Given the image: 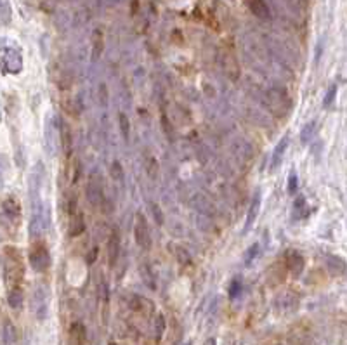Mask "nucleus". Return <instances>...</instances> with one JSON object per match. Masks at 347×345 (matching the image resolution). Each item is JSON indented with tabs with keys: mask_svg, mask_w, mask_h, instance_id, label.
Segmentation results:
<instances>
[{
	"mask_svg": "<svg viewBox=\"0 0 347 345\" xmlns=\"http://www.w3.org/2000/svg\"><path fill=\"white\" fill-rule=\"evenodd\" d=\"M109 345H117V343H109Z\"/></svg>",
	"mask_w": 347,
	"mask_h": 345,
	"instance_id": "39",
	"label": "nucleus"
},
{
	"mask_svg": "<svg viewBox=\"0 0 347 345\" xmlns=\"http://www.w3.org/2000/svg\"><path fill=\"white\" fill-rule=\"evenodd\" d=\"M219 63H221V68L227 78L229 80L240 78V63H238V57L235 56V52H231L229 49H222Z\"/></svg>",
	"mask_w": 347,
	"mask_h": 345,
	"instance_id": "6",
	"label": "nucleus"
},
{
	"mask_svg": "<svg viewBox=\"0 0 347 345\" xmlns=\"http://www.w3.org/2000/svg\"><path fill=\"white\" fill-rule=\"evenodd\" d=\"M155 323H157L155 324V333H157V340H160L163 335V331H165V319H163L162 314H158L157 319H155Z\"/></svg>",
	"mask_w": 347,
	"mask_h": 345,
	"instance_id": "34",
	"label": "nucleus"
},
{
	"mask_svg": "<svg viewBox=\"0 0 347 345\" xmlns=\"http://www.w3.org/2000/svg\"><path fill=\"white\" fill-rule=\"evenodd\" d=\"M57 134H59V140H61V148L65 151L66 156L71 154V146H73V135H71V129L70 125L66 124L65 120L57 118Z\"/></svg>",
	"mask_w": 347,
	"mask_h": 345,
	"instance_id": "10",
	"label": "nucleus"
},
{
	"mask_svg": "<svg viewBox=\"0 0 347 345\" xmlns=\"http://www.w3.org/2000/svg\"><path fill=\"white\" fill-rule=\"evenodd\" d=\"M286 148H288V135H283L280 143L276 144L275 151H273V156H271V170H276L278 167L281 165L283 156H285V153H286Z\"/></svg>",
	"mask_w": 347,
	"mask_h": 345,
	"instance_id": "15",
	"label": "nucleus"
},
{
	"mask_svg": "<svg viewBox=\"0 0 347 345\" xmlns=\"http://www.w3.org/2000/svg\"><path fill=\"white\" fill-rule=\"evenodd\" d=\"M2 212H4V215L12 222H17L21 219V207H20V203H17V199H14V198L4 199L2 201Z\"/></svg>",
	"mask_w": 347,
	"mask_h": 345,
	"instance_id": "14",
	"label": "nucleus"
},
{
	"mask_svg": "<svg viewBox=\"0 0 347 345\" xmlns=\"http://www.w3.org/2000/svg\"><path fill=\"white\" fill-rule=\"evenodd\" d=\"M316 130H318V121H316V120H313V121H309V124H305V125L302 127V130H300V143H302V144H307L309 140H311V139L314 137Z\"/></svg>",
	"mask_w": 347,
	"mask_h": 345,
	"instance_id": "24",
	"label": "nucleus"
},
{
	"mask_svg": "<svg viewBox=\"0 0 347 345\" xmlns=\"http://www.w3.org/2000/svg\"><path fill=\"white\" fill-rule=\"evenodd\" d=\"M12 19V7L11 0H0V21L4 25H9Z\"/></svg>",
	"mask_w": 347,
	"mask_h": 345,
	"instance_id": "27",
	"label": "nucleus"
},
{
	"mask_svg": "<svg viewBox=\"0 0 347 345\" xmlns=\"http://www.w3.org/2000/svg\"><path fill=\"white\" fill-rule=\"evenodd\" d=\"M257 253H259V245L255 243L248 250H246V253H245V266L252 264V262L255 260V257H257Z\"/></svg>",
	"mask_w": 347,
	"mask_h": 345,
	"instance_id": "33",
	"label": "nucleus"
},
{
	"mask_svg": "<svg viewBox=\"0 0 347 345\" xmlns=\"http://www.w3.org/2000/svg\"><path fill=\"white\" fill-rule=\"evenodd\" d=\"M144 169H146V174L151 180H157L158 179V174H160V169H158V161L155 156H148L144 161Z\"/></svg>",
	"mask_w": 347,
	"mask_h": 345,
	"instance_id": "26",
	"label": "nucleus"
},
{
	"mask_svg": "<svg viewBox=\"0 0 347 345\" xmlns=\"http://www.w3.org/2000/svg\"><path fill=\"white\" fill-rule=\"evenodd\" d=\"M335 97H337V84H332L330 87H328V90H326L325 99H323V106L330 108L333 104V101H335Z\"/></svg>",
	"mask_w": 347,
	"mask_h": 345,
	"instance_id": "31",
	"label": "nucleus"
},
{
	"mask_svg": "<svg viewBox=\"0 0 347 345\" xmlns=\"http://www.w3.org/2000/svg\"><path fill=\"white\" fill-rule=\"evenodd\" d=\"M184 345H191V343H189V342H188V343H184Z\"/></svg>",
	"mask_w": 347,
	"mask_h": 345,
	"instance_id": "38",
	"label": "nucleus"
},
{
	"mask_svg": "<svg viewBox=\"0 0 347 345\" xmlns=\"http://www.w3.org/2000/svg\"><path fill=\"white\" fill-rule=\"evenodd\" d=\"M326 264H328V269H330L332 274L342 276L345 272V262L342 260L340 257H328Z\"/></svg>",
	"mask_w": 347,
	"mask_h": 345,
	"instance_id": "25",
	"label": "nucleus"
},
{
	"mask_svg": "<svg viewBox=\"0 0 347 345\" xmlns=\"http://www.w3.org/2000/svg\"><path fill=\"white\" fill-rule=\"evenodd\" d=\"M16 326L11 323V321H6V324H4V330H2V342L4 345H14L16 343Z\"/></svg>",
	"mask_w": 347,
	"mask_h": 345,
	"instance_id": "23",
	"label": "nucleus"
},
{
	"mask_svg": "<svg viewBox=\"0 0 347 345\" xmlns=\"http://www.w3.org/2000/svg\"><path fill=\"white\" fill-rule=\"evenodd\" d=\"M139 274H141V279H143V283L148 287L149 290H155L157 288V281H155V274L151 271V267L148 264H143L139 267Z\"/></svg>",
	"mask_w": 347,
	"mask_h": 345,
	"instance_id": "22",
	"label": "nucleus"
},
{
	"mask_svg": "<svg viewBox=\"0 0 347 345\" xmlns=\"http://www.w3.org/2000/svg\"><path fill=\"white\" fill-rule=\"evenodd\" d=\"M0 63H2L0 66H2L7 73L16 75L23 70V57L16 49H4L2 56H0Z\"/></svg>",
	"mask_w": 347,
	"mask_h": 345,
	"instance_id": "7",
	"label": "nucleus"
},
{
	"mask_svg": "<svg viewBox=\"0 0 347 345\" xmlns=\"http://www.w3.org/2000/svg\"><path fill=\"white\" fill-rule=\"evenodd\" d=\"M267 110L276 118H285L292 111V99L283 89H271L266 94Z\"/></svg>",
	"mask_w": 347,
	"mask_h": 345,
	"instance_id": "2",
	"label": "nucleus"
},
{
	"mask_svg": "<svg viewBox=\"0 0 347 345\" xmlns=\"http://www.w3.org/2000/svg\"><path fill=\"white\" fill-rule=\"evenodd\" d=\"M292 215H294L297 220L307 219L309 208H307V203H305V198H304V196H299V198H297L295 201H294V208H292Z\"/></svg>",
	"mask_w": 347,
	"mask_h": 345,
	"instance_id": "19",
	"label": "nucleus"
},
{
	"mask_svg": "<svg viewBox=\"0 0 347 345\" xmlns=\"http://www.w3.org/2000/svg\"><path fill=\"white\" fill-rule=\"evenodd\" d=\"M111 177H113V180H117V182H123V169H122L120 161H113Z\"/></svg>",
	"mask_w": 347,
	"mask_h": 345,
	"instance_id": "32",
	"label": "nucleus"
},
{
	"mask_svg": "<svg viewBox=\"0 0 347 345\" xmlns=\"http://www.w3.org/2000/svg\"><path fill=\"white\" fill-rule=\"evenodd\" d=\"M33 311H35V314H36V317H38L40 321L45 319V316H47V293H45L44 288H38L35 292Z\"/></svg>",
	"mask_w": 347,
	"mask_h": 345,
	"instance_id": "13",
	"label": "nucleus"
},
{
	"mask_svg": "<svg viewBox=\"0 0 347 345\" xmlns=\"http://www.w3.org/2000/svg\"><path fill=\"white\" fill-rule=\"evenodd\" d=\"M162 125H163V130H165V135L167 137H170V139H174V130H172V127H170V124L167 125V121H165V115L162 116Z\"/></svg>",
	"mask_w": 347,
	"mask_h": 345,
	"instance_id": "37",
	"label": "nucleus"
},
{
	"mask_svg": "<svg viewBox=\"0 0 347 345\" xmlns=\"http://www.w3.org/2000/svg\"><path fill=\"white\" fill-rule=\"evenodd\" d=\"M118 257H120V234L117 229H113V233L108 238V260L109 266H115Z\"/></svg>",
	"mask_w": 347,
	"mask_h": 345,
	"instance_id": "12",
	"label": "nucleus"
},
{
	"mask_svg": "<svg viewBox=\"0 0 347 345\" xmlns=\"http://www.w3.org/2000/svg\"><path fill=\"white\" fill-rule=\"evenodd\" d=\"M297 189H299V177H297V172L292 170L290 175H288V184H286V191H288V194H294L297 193Z\"/></svg>",
	"mask_w": 347,
	"mask_h": 345,
	"instance_id": "30",
	"label": "nucleus"
},
{
	"mask_svg": "<svg viewBox=\"0 0 347 345\" xmlns=\"http://www.w3.org/2000/svg\"><path fill=\"white\" fill-rule=\"evenodd\" d=\"M57 137V124H54L52 118L47 120V125H45V134H44V143H45V151H47L49 156H54L56 153V144L57 140L54 139Z\"/></svg>",
	"mask_w": 347,
	"mask_h": 345,
	"instance_id": "9",
	"label": "nucleus"
},
{
	"mask_svg": "<svg viewBox=\"0 0 347 345\" xmlns=\"http://www.w3.org/2000/svg\"><path fill=\"white\" fill-rule=\"evenodd\" d=\"M23 276H25V266L21 260V253L14 247L4 248V278L9 288L21 287Z\"/></svg>",
	"mask_w": 347,
	"mask_h": 345,
	"instance_id": "1",
	"label": "nucleus"
},
{
	"mask_svg": "<svg viewBox=\"0 0 347 345\" xmlns=\"http://www.w3.org/2000/svg\"><path fill=\"white\" fill-rule=\"evenodd\" d=\"M304 257L300 255L299 252H295V250H290L288 253H286V269H288L294 276H300L304 271Z\"/></svg>",
	"mask_w": 347,
	"mask_h": 345,
	"instance_id": "11",
	"label": "nucleus"
},
{
	"mask_svg": "<svg viewBox=\"0 0 347 345\" xmlns=\"http://www.w3.org/2000/svg\"><path fill=\"white\" fill-rule=\"evenodd\" d=\"M103 47H104L103 33L99 30H95L92 35V63L99 61V57H101V54H103Z\"/></svg>",
	"mask_w": 347,
	"mask_h": 345,
	"instance_id": "21",
	"label": "nucleus"
},
{
	"mask_svg": "<svg viewBox=\"0 0 347 345\" xmlns=\"http://www.w3.org/2000/svg\"><path fill=\"white\" fill-rule=\"evenodd\" d=\"M260 203H262V194H260V191H255L252 196V203H250V207H248V212H246L243 233H248L250 228L254 226V222L257 220V215L260 212Z\"/></svg>",
	"mask_w": 347,
	"mask_h": 345,
	"instance_id": "8",
	"label": "nucleus"
},
{
	"mask_svg": "<svg viewBox=\"0 0 347 345\" xmlns=\"http://www.w3.org/2000/svg\"><path fill=\"white\" fill-rule=\"evenodd\" d=\"M241 293V281L240 279H233L231 281V287H229V298L235 300L236 297H240Z\"/></svg>",
	"mask_w": 347,
	"mask_h": 345,
	"instance_id": "35",
	"label": "nucleus"
},
{
	"mask_svg": "<svg viewBox=\"0 0 347 345\" xmlns=\"http://www.w3.org/2000/svg\"><path fill=\"white\" fill-rule=\"evenodd\" d=\"M85 231V220L80 212L70 213V236H80Z\"/></svg>",
	"mask_w": 347,
	"mask_h": 345,
	"instance_id": "18",
	"label": "nucleus"
},
{
	"mask_svg": "<svg viewBox=\"0 0 347 345\" xmlns=\"http://www.w3.org/2000/svg\"><path fill=\"white\" fill-rule=\"evenodd\" d=\"M30 266L36 272L49 271V267H51V253H49L45 243L42 241L33 243V247L30 250Z\"/></svg>",
	"mask_w": 347,
	"mask_h": 345,
	"instance_id": "3",
	"label": "nucleus"
},
{
	"mask_svg": "<svg viewBox=\"0 0 347 345\" xmlns=\"http://www.w3.org/2000/svg\"><path fill=\"white\" fill-rule=\"evenodd\" d=\"M87 340V330L82 323H73L70 326V343L71 345H85Z\"/></svg>",
	"mask_w": 347,
	"mask_h": 345,
	"instance_id": "16",
	"label": "nucleus"
},
{
	"mask_svg": "<svg viewBox=\"0 0 347 345\" xmlns=\"http://www.w3.org/2000/svg\"><path fill=\"white\" fill-rule=\"evenodd\" d=\"M23 300H25V295H23L21 287L16 288H9L7 293V302L12 309H21L23 307Z\"/></svg>",
	"mask_w": 347,
	"mask_h": 345,
	"instance_id": "20",
	"label": "nucleus"
},
{
	"mask_svg": "<svg viewBox=\"0 0 347 345\" xmlns=\"http://www.w3.org/2000/svg\"><path fill=\"white\" fill-rule=\"evenodd\" d=\"M248 4V9L252 11V14H255L259 19H269L271 17V12H269V7L264 0H246Z\"/></svg>",
	"mask_w": 347,
	"mask_h": 345,
	"instance_id": "17",
	"label": "nucleus"
},
{
	"mask_svg": "<svg viewBox=\"0 0 347 345\" xmlns=\"http://www.w3.org/2000/svg\"><path fill=\"white\" fill-rule=\"evenodd\" d=\"M118 124H120L122 137L125 139V140H129V135H130V124H129V118H127L125 113H118Z\"/></svg>",
	"mask_w": 347,
	"mask_h": 345,
	"instance_id": "28",
	"label": "nucleus"
},
{
	"mask_svg": "<svg viewBox=\"0 0 347 345\" xmlns=\"http://www.w3.org/2000/svg\"><path fill=\"white\" fill-rule=\"evenodd\" d=\"M98 101H99V106H103V108L108 106V103H109V92H108L106 84H99V87H98Z\"/></svg>",
	"mask_w": 347,
	"mask_h": 345,
	"instance_id": "29",
	"label": "nucleus"
},
{
	"mask_svg": "<svg viewBox=\"0 0 347 345\" xmlns=\"http://www.w3.org/2000/svg\"><path fill=\"white\" fill-rule=\"evenodd\" d=\"M87 199L92 207H101L104 198V191H103V180H101V174H98V170H92L89 175V180H87V189H85Z\"/></svg>",
	"mask_w": 347,
	"mask_h": 345,
	"instance_id": "4",
	"label": "nucleus"
},
{
	"mask_svg": "<svg viewBox=\"0 0 347 345\" xmlns=\"http://www.w3.org/2000/svg\"><path fill=\"white\" fill-rule=\"evenodd\" d=\"M134 238L136 243L139 245V248L143 250H149L151 247V231H149L148 220L143 213H138L134 220Z\"/></svg>",
	"mask_w": 347,
	"mask_h": 345,
	"instance_id": "5",
	"label": "nucleus"
},
{
	"mask_svg": "<svg viewBox=\"0 0 347 345\" xmlns=\"http://www.w3.org/2000/svg\"><path fill=\"white\" fill-rule=\"evenodd\" d=\"M151 212H153L155 219H157V224L162 226L163 224V213H162V210H160V207L157 205V203H153L151 205Z\"/></svg>",
	"mask_w": 347,
	"mask_h": 345,
	"instance_id": "36",
	"label": "nucleus"
}]
</instances>
